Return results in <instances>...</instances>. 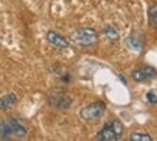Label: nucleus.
<instances>
[{
    "label": "nucleus",
    "instance_id": "obj_7",
    "mask_svg": "<svg viewBox=\"0 0 157 141\" xmlns=\"http://www.w3.org/2000/svg\"><path fill=\"white\" fill-rule=\"evenodd\" d=\"M46 39H48V42L51 43V45H53V46H56V48H68L69 46V40H67V38H63L62 35L53 32V30H49V32L46 33Z\"/></svg>",
    "mask_w": 157,
    "mask_h": 141
},
{
    "label": "nucleus",
    "instance_id": "obj_9",
    "mask_svg": "<svg viewBox=\"0 0 157 141\" xmlns=\"http://www.w3.org/2000/svg\"><path fill=\"white\" fill-rule=\"evenodd\" d=\"M130 141H153V137L146 132H133L130 135Z\"/></svg>",
    "mask_w": 157,
    "mask_h": 141
},
{
    "label": "nucleus",
    "instance_id": "obj_1",
    "mask_svg": "<svg viewBox=\"0 0 157 141\" xmlns=\"http://www.w3.org/2000/svg\"><path fill=\"white\" fill-rule=\"evenodd\" d=\"M26 135H28V130L17 120L9 118V120H3V121L0 122V137L3 140H9L12 137L25 138Z\"/></svg>",
    "mask_w": 157,
    "mask_h": 141
},
{
    "label": "nucleus",
    "instance_id": "obj_10",
    "mask_svg": "<svg viewBox=\"0 0 157 141\" xmlns=\"http://www.w3.org/2000/svg\"><path fill=\"white\" fill-rule=\"evenodd\" d=\"M148 20H150L151 26L157 28V5H153L148 9Z\"/></svg>",
    "mask_w": 157,
    "mask_h": 141
},
{
    "label": "nucleus",
    "instance_id": "obj_4",
    "mask_svg": "<svg viewBox=\"0 0 157 141\" xmlns=\"http://www.w3.org/2000/svg\"><path fill=\"white\" fill-rule=\"evenodd\" d=\"M105 112V104L102 101H95L91 102L85 107H82L79 111V115L84 121H95L98 118H101Z\"/></svg>",
    "mask_w": 157,
    "mask_h": 141
},
{
    "label": "nucleus",
    "instance_id": "obj_3",
    "mask_svg": "<svg viewBox=\"0 0 157 141\" xmlns=\"http://www.w3.org/2000/svg\"><path fill=\"white\" fill-rule=\"evenodd\" d=\"M71 39L79 46H92L98 40V35L94 29L91 28H81L72 33Z\"/></svg>",
    "mask_w": 157,
    "mask_h": 141
},
{
    "label": "nucleus",
    "instance_id": "obj_11",
    "mask_svg": "<svg viewBox=\"0 0 157 141\" xmlns=\"http://www.w3.org/2000/svg\"><path fill=\"white\" fill-rule=\"evenodd\" d=\"M104 35L109 39V40H113V42L118 40V33L115 32V29L111 28V26H107V28L104 29Z\"/></svg>",
    "mask_w": 157,
    "mask_h": 141
},
{
    "label": "nucleus",
    "instance_id": "obj_2",
    "mask_svg": "<svg viewBox=\"0 0 157 141\" xmlns=\"http://www.w3.org/2000/svg\"><path fill=\"white\" fill-rule=\"evenodd\" d=\"M124 134V127L123 124L118 121V120H113L111 122L105 124L102 130L98 132L97 138L101 141H115L120 140Z\"/></svg>",
    "mask_w": 157,
    "mask_h": 141
},
{
    "label": "nucleus",
    "instance_id": "obj_12",
    "mask_svg": "<svg viewBox=\"0 0 157 141\" xmlns=\"http://www.w3.org/2000/svg\"><path fill=\"white\" fill-rule=\"evenodd\" d=\"M147 101L150 104H157V95L154 92H148L147 94Z\"/></svg>",
    "mask_w": 157,
    "mask_h": 141
},
{
    "label": "nucleus",
    "instance_id": "obj_5",
    "mask_svg": "<svg viewBox=\"0 0 157 141\" xmlns=\"http://www.w3.org/2000/svg\"><path fill=\"white\" fill-rule=\"evenodd\" d=\"M49 104H51L52 108L63 111V109H68L71 107L72 98L67 92H63V91H56V92H53V94L49 97Z\"/></svg>",
    "mask_w": 157,
    "mask_h": 141
},
{
    "label": "nucleus",
    "instance_id": "obj_6",
    "mask_svg": "<svg viewBox=\"0 0 157 141\" xmlns=\"http://www.w3.org/2000/svg\"><path fill=\"white\" fill-rule=\"evenodd\" d=\"M134 81L137 82H144V81H148V79H153L157 76V70L151 66H143V68H137V69L133 70L131 74Z\"/></svg>",
    "mask_w": 157,
    "mask_h": 141
},
{
    "label": "nucleus",
    "instance_id": "obj_8",
    "mask_svg": "<svg viewBox=\"0 0 157 141\" xmlns=\"http://www.w3.org/2000/svg\"><path fill=\"white\" fill-rule=\"evenodd\" d=\"M17 102V95L14 92H10V94H6L0 98V111H7L13 107L14 104Z\"/></svg>",
    "mask_w": 157,
    "mask_h": 141
}]
</instances>
